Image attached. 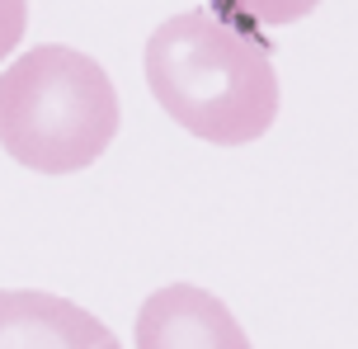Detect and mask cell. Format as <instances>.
Returning <instances> with one entry per match:
<instances>
[{"label": "cell", "instance_id": "cell-1", "mask_svg": "<svg viewBox=\"0 0 358 349\" xmlns=\"http://www.w3.org/2000/svg\"><path fill=\"white\" fill-rule=\"evenodd\" d=\"M146 85L198 142H259L283 104L273 57L222 10H184L146 38Z\"/></svg>", "mask_w": 358, "mask_h": 349}, {"label": "cell", "instance_id": "cell-2", "mask_svg": "<svg viewBox=\"0 0 358 349\" xmlns=\"http://www.w3.org/2000/svg\"><path fill=\"white\" fill-rule=\"evenodd\" d=\"M118 90L94 57L38 43L0 76V147L38 175H76L118 137Z\"/></svg>", "mask_w": 358, "mask_h": 349}, {"label": "cell", "instance_id": "cell-3", "mask_svg": "<svg viewBox=\"0 0 358 349\" xmlns=\"http://www.w3.org/2000/svg\"><path fill=\"white\" fill-rule=\"evenodd\" d=\"M137 349H255L231 307L198 283H165L137 312Z\"/></svg>", "mask_w": 358, "mask_h": 349}, {"label": "cell", "instance_id": "cell-4", "mask_svg": "<svg viewBox=\"0 0 358 349\" xmlns=\"http://www.w3.org/2000/svg\"><path fill=\"white\" fill-rule=\"evenodd\" d=\"M0 349H123L99 316L57 293L0 288Z\"/></svg>", "mask_w": 358, "mask_h": 349}, {"label": "cell", "instance_id": "cell-5", "mask_svg": "<svg viewBox=\"0 0 358 349\" xmlns=\"http://www.w3.org/2000/svg\"><path fill=\"white\" fill-rule=\"evenodd\" d=\"M321 0H241V10H250L259 24H297L316 10Z\"/></svg>", "mask_w": 358, "mask_h": 349}, {"label": "cell", "instance_id": "cell-6", "mask_svg": "<svg viewBox=\"0 0 358 349\" xmlns=\"http://www.w3.org/2000/svg\"><path fill=\"white\" fill-rule=\"evenodd\" d=\"M24 29H29V0H0V62L19 48Z\"/></svg>", "mask_w": 358, "mask_h": 349}]
</instances>
